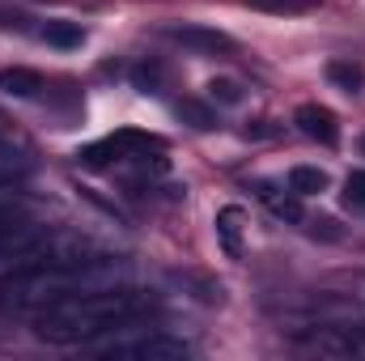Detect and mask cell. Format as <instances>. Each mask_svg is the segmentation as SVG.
<instances>
[{
	"mask_svg": "<svg viewBox=\"0 0 365 361\" xmlns=\"http://www.w3.org/2000/svg\"><path fill=\"white\" fill-rule=\"evenodd\" d=\"M43 39H47V43H56V47H77V43H81V30H77V26H68V21H56V26H47V30H43Z\"/></svg>",
	"mask_w": 365,
	"mask_h": 361,
	"instance_id": "7c38bea8",
	"label": "cell"
},
{
	"mask_svg": "<svg viewBox=\"0 0 365 361\" xmlns=\"http://www.w3.org/2000/svg\"><path fill=\"white\" fill-rule=\"evenodd\" d=\"M361 153H365V136H361Z\"/></svg>",
	"mask_w": 365,
	"mask_h": 361,
	"instance_id": "2e32d148",
	"label": "cell"
},
{
	"mask_svg": "<svg viewBox=\"0 0 365 361\" xmlns=\"http://www.w3.org/2000/svg\"><path fill=\"white\" fill-rule=\"evenodd\" d=\"M0 90L13 93V98H34V93L43 90V77L30 73V68H4L0 73Z\"/></svg>",
	"mask_w": 365,
	"mask_h": 361,
	"instance_id": "52a82bcc",
	"label": "cell"
},
{
	"mask_svg": "<svg viewBox=\"0 0 365 361\" xmlns=\"http://www.w3.org/2000/svg\"><path fill=\"white\" fill-rule=\"evenodd\" d=\"M327 77H331L340 90H349V93H357L361 90V81H365V73L357 68V64H349V60H336V64L327 68Z\"/></svg>",
	"mask_w": 365,
	"mask_h": 361,
	"instance_id": "8fae6325",
	"label": "cell"
},
{
	"mask_svg": "<svg viewBox=\"0 0 365 361\" xmlns=\"http://www.w3.org/2000/svg\"><path fill=\"white\" fill-rule=\"evenodd\" d=\"M293 123L302 128V136H310V141H319V145H327V149L340 141V123H336V115H331L327 106H319V102H306V106H297Z\"/></svg>",
	"mask_w": 365,
	"mask_h": 361,
	"instance_id": "277c9868",
	"label": "cell"
},
{
	"mask_svg": "<svg viewBox=\"0 0 365 361\" xmlns=\"http://www.w3.org/2000/svg\"><path fill=\"white\" fill-rule=\"evenodd\" d=\"M284 183H289V191H297V195H319V191H327V175H323L319 166H293Z\"/></svg>",
	"mask_w": 365,
	"mask_h": 361,
	"instance_id": "ba28073f",
	"label": "cell"
},
{
	"mask_svg": "<svg viewBox=\"0 0 365 361\" xmlns=\"http://www.w3.org/2000/svg\"><path fill=\"white\" fill-rule=\"evenodd\" d=\"M238 225H242V213H238V208H221V213H217V234H221V243H225L230 255H242Z\"/></svg>",
	"mask_w": 365,
	"mask_h": 361,
	"instance_id": "9c48e42d",
	"label": "cell"
},
{
	"mask_svg": "<svg viewBox=\"0 0 365 361\" xmlns=\"http://www.w3.org/2000/svg\"><path fill=\"white\" fill-rule=\"evenodd\" d=\"M259 13H276V17H293V13H310L314 0H247Z\"/></svg>",
	"mask_w": 365,
	"mask_h": 361,
	"instance_id": "30bf717a",
	"label": "cell"
},
{
	"mask_svg": "<svg viewBox=\"0 0 365 361\" xmlns=\"http://www.w3.org/2000/svg\"><path fill=\"white\" fill-rule=\"evenodd\" d=\"M208 90H212V98H221V102H238V98H242V93H238V86H234V81H212Z\"/></svg>",
	"mask_w": 365,
	"mask_h": 361,
	"instance_id": "9a60e30c",
	"label": "cell"
},
{
	"mask_svg": "<svg viewBox=\"0 0 365 361\" xmlns=\"http://www.w3.org/2000/svg\"><path fill=\"white\" fill-rule=\"evenodd\" d=\"M123 264L110 255H47V260H30V264H13L9 276H0V310L4 315H26L34 319L38 310L56 306L60 298L102 289V285H119Z\"/></svg>",
	"mask_w": 365,
	"mask_h": 361,
	"instance_id": "7a4b0ae2",
	"label": "cell"
},
{
	"mask_svg": "<svg viewBox=\"0 0 365 361\" xmlns=\"http://www.w3.org/2000/svg\"><path fill=\"white\" fill-rule=\"evenodd\" d=\"M259 200L272 208L280 221H302V195L297 191H276V187H259Z\"/></svg>",
	"mask_w": 365,
	"mask_h": 361,
	"instance_id": "8992f818",
	"label": "cell"
},
{
	"mask_svg": "<svg viewBox=\"0 0 365 361\" xmlns=\"http://www.w3.org/2000/svg\"><path fill=\"white\" fill-rule=\"evenodd\" d=\"M170 39H175V43H182V47H195V51H212V56L234 47L225 34H217V30H204V26H175V30H170Z\"/></svg>",
	"mask_w": 365,
	"mask_h": 361,
	"instance_id": "5b68a950",
	"label": "cell"
},
{
	"mask_svg": "<svg viewBox=\"0 0 365 361\" xmlns=\"http://www.w3.org/2000/svg\"><path fill=\"white\" fill-rule=\"evenodd\" d=\"M344 204H349L353 213H365V171H357V175L344 179Z\"/></svg>",
	"mask_w": 365,
	"mask_h": 361,
	"instance_id": "4fadbf2b",
	"label": "cell"
},
{
	"mask_svg": "<svg viewBox=\"0 0 365 361\" xmlns=\"http://www.w3.org/2000/svg\"><path fill=\"white\" fill-rule=\"evenodd\" d=\"M93 353L102 357H136V361H179L187 357L191 349L175 340V336H158V332H145L136 340H93Z\"/></svg>",
	"mask_w": 365,
	"mask_h": 361,
	"instance_id": "3957f363",
	"label": "cell"
},
{
	"mask_svg": "<svg viewBox=\"0 0 365 361\" xmlns=\"http://www.w3.org/2000/svg\"><path fill=\"white\" fill-rule=\"evenodd\" d=\"M179 119H191V128H212V111L200 102H179Z\"/></svg>",
	"mask_w": 365,
	"mask_h": 361,
	"instance_id": "5bb4252c",
	"label": "cell"
},
{
	"mask_svg": "<svg viewBox=\"0 0 365 361\" xmlns=\"http://www.w3.org/2000/svg\"><path fill=\"white\" fill-rule=\"evenodd\" d=\"M153 315H158V298L119 280V285H102V289L60 298L56 306L38 310L34 315V336L47 340V345H81V349H90L93 340L136 332Z\"/></svg>",
	"mask_w": 365,
	"mask_h": 361,
	"instance_id": "6da1fadb",
	"label": "cell"
}]
</instances>
